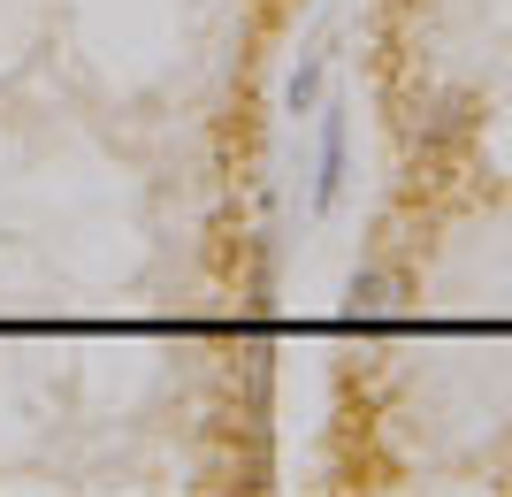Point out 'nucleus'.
<instances>
[{
    "instance_id": "nucleus-1",
    "label": "nucleus",
    "mask_w": 512,
    "mask_h": 497,
    "mask_svg": "<svg viewBox=\"0 0 512 497\" xmlns=\"http://www.w3.org/2000/svg\"><path fill=\"white\" fill-rule=\"evenodd\" d=\"M398 299H406V276H398V268H360V276H352V314H390Z\"/></svg>"
}]
</instances>
